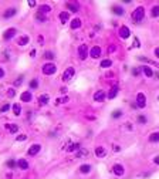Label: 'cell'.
<instances>
[{
  "mask_svg": "<svg viewBox=\"0 0 159 179\" xmlns=\"http://www.w3.org/2000/svg\"><path fill=\"white\" fill-rule=\"evenodd\" d=\"M29 87H30V91H32V90H37L39 88V80L33 78L32 81H30V84H29Z\"/></svg>",
  "mask_w": 159,
  "mask_h": 179,
  "instance_id": "33",
  "label": "cell"
},
{
  "mask_svg": "<svg viewBox=\"0 0 159 179\" xmlns=\"http://www.w3.org/2000/svg\"><path fill=\"white\" fill-rule=\"evenodd\" d=\"M153 76H155V77H156V78L159 80V73H155V74H153Z\"/></svg>",
  "mask_w": 159,
  "mask_h": 179,
  "instance_id": "53",
  "label": "cell"
},
{
  "mask_svg": "<svg viewBox=\"0 0 159 179\" xmlns=\"http://www.w3.org/2000/svg\"><path fill=\"white\" fill-rule=\"evenodd\" d=\"M30 56H32V57H36V50H32V53H30Z\"/></svg>",
  "mask_w": 159,
  "mask_h": 179,
  "instance_id": "50",
  "label": "cell"
},
{
  "mask_svg": "<svg viewBox=\"0 0 159 179\" xmlns=\"http://www.w3.org/2000/svg\"><path fill=\"white\" fill-rule=\"evenodd\" d=\"M153 164H155V165H159V155L153 158Z\"/></svg>",
  "mask_w": 159,
  "mask_h": 179,
  "instance_id": "44",
  "label": "cell"
},
{
  "mask_svg": "<svg viewBox=\"0 0 159 179\" xmlns=\"http://www.w3.org/2000/svg\"><path fill=\"white\" fill-rule=\"evenodd\" d=\"M148 141L151 142V144H156V142H159V132H152V134L149 135Z\"/></svg>",
  "mask_w": 159,
  "mask_h": 179,
  "instance_id": "27",
  "label": "cell"
},
{
  "mask_svg": "<svg viewBox=\"0 0 159 179\" xmlns=\"http://www.w3.org/2000/svg\"><path fill=\"white\" fill-rule=\"evenodd\" d=\"M145 17V7L144 6H138L135 10L132 11V22L134 23H141Z\"/></svg>",
  "mask_w": 159,
  "mask_h": 179,
  "instance_id": "1",
  "label": "cell"
},
{
  "mask_svg": "<svg viewBox=\"0 0 159 179\" xmlns=\"http://www.w3.org/2000/svg\"><path fill=\"white\" fill-rule=\"evenodd\" d=\"M141 71H142V68L141 67L132 68V76H134V77H138V76H141Z\"/></svg>",
  "mask_w": 159,
  "mask_h": 179,
  "instance_id": "39",
  "label": "cell"
},
{
  "mask_svg": "<svg viewBox=\"0 0 159 179\" xmlns=\"http://www.w3.org/2000/svg\"><path fill=\"white\" fill-rule=\"evenodd\" d=\"M6 166H7V168H16V166H17V161H14V159H9V161H7V162H6Z\"/></svg>",
  "mask_w": 159,
  "mask_h": 179,
  "instance_id": "37",
  "label": "cell"
},
{
  "mask_svg": "<svg viewBox=\"0 0 159 179\" xmlns=\"http://www.w3.org/2000/svg\"><path fill=\"white\" fill-rule=\"evenodd\" d=\"M99 66H101V68H109V67H112V60H109V58H106V60H102Z\"/></svg>",
  "mask_w": 159,
  "mask_h": 179,
  "instance_id": "30",
  "label": "cell"
},
{
  "mask_svg": "<svg viewBox=\"0 0 159 179\" xmlns=\"http://www.w3.org/2000/svg\"><path fill=\"white\" fill-rule=\"evenodd\" d=\"M122 114H124V112L121 111V110H115V111H112L111 117H112V120H118V118L122 117Z\"/></svg>",
  "mask_w": 159,
  "mask_h": 179,
  "instance_id": "35",
  "label": "cell"
},
{
  "mask_svg": "<svg viewBox=\"0 0 159 179\" xmlns=\"http://www.w3.org/2000/svg\"><path fill=\"white\" fill-rule=\"evenodd\" d=\"M88 56H90V48H88V45L81 44L80 47H78V57H80V60L84 61V60H87V57Z\"/></svg>",
  "mask_w": 159,
  "mask_h": 179,
  "instance_id": "3",
  "label": "cell"
},
{
  "mask_svg": "<svg viewBox=\"0 0 159 179\" xmlns=\"http://www.w3.org/2000/svg\"><path fill=\"white\" fill-rule=\"evenodd\" d=\"M101 54H102V48H101L99 45L91 47V50H90V57H91V58H99Z\"/></svg>",
  "mask_w": 159,
  "mask_h": 179,
  "instance_id": "6",
  "label": "cell"
},
{
  "mask_svg": "<svg viewBox=\"0 0 159 179\" xmlns=\"http://www.w3.org/2000/svg\"><path fill=\"white\" fill-rule=\"evenodd\" d=\"M78 149H81V144L80 142H74V144H70L67 146V152H75Z\"/></svg>",
  "mask_w": 159,
  "mask_h": 179,
  "instance_id": "24",
  "label": "cell"
},
{
  "mask_svg": "<svg viewBox=\"0 0 159 179\" xmlns=\"http://www.w3.org/2000/svg\"><path fill=\"white\" fill-rule=\"evenodd\" d=\"M39 43H40V44H43V43H44V40H43V36H39Z\"/></svg>",
  "mask_w": 159,
  "mask_h": 179,
  "instance_id": "48",
  "label": "cell"
},
{
  "mask_svg": "<svg viewBox=\"0 0 159 179\" xmlns=\"http://www.w3.org/2000/svg\"><path fill=\"white\" fill-rule=\"evenodd\" d=\"M17 166H19L21 171H27V169H29V162H27V159L20 158V159L17 161Z\"/></svg>",
  "mask_w": 159,
  "mask_h": 179,
  "instance_id": "20",
  "label": "cell"
},
{
  "mask_svg": "<svg viewBox=\"0 0 159 179\" xmlns=\"http://www.w3.org/2000/svg\"><path fill=\"white\" fill-rule=\"evenodd\" d=\"M48 101H50V95H48V94H41V95L39 97V102H40V105H47V104H48Z\"/></svg>",
  "mask_w": 159,
  "mask_h": 179,
  "instance_id": "26",
  "label": "cell"
},
{
  "mask_svg": "<svg viewBox=\"0 0 159 179\" xmlns=\"http://www.w3.org/2000/svg\"><path fill=\"white\" fill-rule=\"evenodd\" d=\"M106 155V149L104 146H97L95 148V157L97 158H104Z\"/></svg>",
  "mask_w": 159,
  "mask_h": 179,
  "instance_id": "21",
  "label": "cell"
},
{
  "mask_svg": "<svg viewBox=\"0 0 159 179\" xmlns=\"http://www.w3.org/2000/svg\"><path fill=\"white\" fill-rule=\"evenodd\" d=\"M155 57H156V58H159V47H156V48H155Z\"/></svg>",
  "mask_w": 159,
  "mask_h": 179,
  "instance_id": "46",
  "label": "cell"
},
{
  "mask_svg": "<svg viewBox=\"0 0 159 179\" xmlns=\"http://www.w3.org/2000/svg\"><path fill=\"white\" fill-rule=\"evenodd\" d=\"M41 71L44 76H53L57 73V66L54 63H46L41 67Z\"/></svg>",
  "mask_w": 159,
  "mask_h": 179,
  "instance_id": "2",
  "label": "cell"
},
{
  "mask_svg": "<svg viewBox=\"0 0 159 179\" xmlns=\"http://www.w3.org/2000/svg\"><path fill=\"white\" fill-rule=\"evenodd\" d=\"M4 127H6V129H7L9 132H11V134L19 132V125H16V124H6Z\"/></svg>",
  "mask_w": 159,
  "mask_h": 179,
  "instance_id": "25",
  "label": "cell"
},
{
  "mask_svg": "<svg viewBox=\"0 0 159 179\" xmlns=\"http://www.w3.org/2000/svg\"><path fill=\"white\" fill-rule=\"evenodd\" d=\"M141 68H142V73H144L145 77H148V78H152V77H153L155 73H153V70L149 67V66H142Z\"/></svg>",
  "mask_w": 159,
  "mask_h": 179,
  "instance_id": "17",
  "label": "cell"
},
{
  "mask_svg": "<svg viewBox=\"0 0 159 179\" xmlns=\"http://www.w3.org/2000/svg\"><path fill=\"white\" fill-rule=\"evenodd\" d=\"M11 108H13V114H14L16 117H19V115L21 114V105L19 104V102L13 104V105H11Z\"/></svg>",
  "mask_w": 159,
  "mask_h": 179,
  "instance_id": "28",
  "label": "cell"
},
{
  "mask_svg": "<svg viewBox=\"0 0 159 179\" xmlns=\"http://www.w3.org/2000/svg\"><path fill=\"white\" fill-rule=\"evenodd\" d=\"M67 101H68V97H64L63 100H61V102H67Z\"/></svg>",
  "mask_w": 159,
  "mask_h": 179,
  "instance_id": "51",
  "label": "cell"
},
{
  "mask_svg": "<svg viewBox=\"0 0 159 179\" xmlns=\"http://www.w3.org/2000/svg\"><path fill=\"white\" fill-rule=\"evenodd\" d=\"M87 155H88V151H87V149H83V148H81V149L77 151V157L78 158H84V157H87Z\"/></svg>",
  "mask_w": 159,
  "mask_h": 179,
  "instance_id": "38",
  "label": "cell"
},
{
  "mask_svg": "<svg viewBox=\"0 0 159 179\" xmlns=\"http://www.w3.org/2000/svg\"><path fill=\"white\" fill-rule=\"evenodd\" d=\"M106 98V94L105 91H102V90H98L95 91V94H94V101L95 102H104Z\"/></svg>",
  "mask_w": 159,
  "mask_h": 179,
  "instance_id": "10",
  "label": "cell"
},
{
  "mask_svg": "<svg viewBox=\"0 0 159 179\" xmlns=\"http://www.w3.org/2000/svg\"><path fill=\"white\" fill-rule=\"evenodd\" d=\"M29 41H30V37H29V36H21L17 43H19V45H27Z\"/></svg>",
  "mask_w": 159,
  "mask_h": 179,
  "instance_id": "29",
  "label": "cell"
},
{
  "mask_svg": "<svg viewBox=\"0 0 159 179\" xmlns=\"http://www.w3.org/2000/svg\"><path fill=\"white\" fill-rule=\"evenodd\" d=\"M7 95H9L10 98H13V97L16 95V91H14V90H13V88H10V90H9V91H7Z\"/></svg>",
  "mask_w": 159,
  "mask_h": 179,
  "instance_id": "43",
  "label": "cell"
},
{
  "mask_svg": "<svg viewBox=\"0 0 159 179\" xmlns=\"http://www.w3.org/2000/svg\"><path fill=\"white\" fill-rule=\"evenodd\" d=\"M10 108H11L10 104H4V105H3V107L0 108V112H7L9 110H10Z\"/></svg>",
  "mask_w": 159,
  "mask_h": 179,
  "instance_id": "40",
  "label": "cell"
},
{
  "mask_svg": "<svg viewBox=\"0 0 159 179\" xmlns=\"http://www.w3.org/2000/svg\"><path fill=\"white\" fill-rule=\"evenodd\" d=\"M43 57L46 58V60H54L55 58V54H54L53 51H50V50H47V51H44V54Z\"/></svg>",
  "mask_w": 159,
  "mask_h": 179,
  "instance_id": "31",
  "label": "cell"
},
{
  "mask_svg": "<svg viewBox=\"0 0 159 179\" xmlns=\"http://www.w3.org/2000/svg\"><path fill=\"white\" fill-rule=\"evenodd\" d=\"M3 77H4V70L0 67V78H3Z\"/></svg>",
  "mask_w": 159,
  "mask_h": 179,
  "instance_id": "47",
  "label": "cell"
},
{
  "mask_svg": "<svg viewBox=\"0 0 159 179\" xmlns=\"http://www.w3.org/2000/svg\"><path fill=\"white\" fill-rule=\"evenodd\" d=\"M81 24H83L81 19L75 17V19H73L71 23H70V29H71V30H77V29H80V27H81Z\"/></svg>",
  "mask_w": 159,
  "mask_h": 179,
  "instance_id": "16",
  "label": "cell"
},
{
  "mask_svg": "<svg viewBox=\"0 0 159 179\" xmlns=\"http://www.w3.org/2000/svg\"><path fill=\"white\" fill-rule=\"evenodd\" d=\"M118 34H119V37H121V38L127 40L128 37L131 36V30H129V27H127V26H121V27H119V30H118Z\"/></svg>",
  "mask_w": 159,
  "mask_h": 179,
  "instance_id": "8",
  "label": "cell"
},
{
  "mask_svg": "<svg viewBox=\"0 0 159 179\" xmlns=\"http://www.w3.org/2000/svg\"><path fill=\"white\" fill-rule=\"evenodd\" d=\"M118 91H119V88H118V85H114L112 88L109 90V92H108V95H106V98H108V100H114V98H117Z\"/></svg>",
  "mask_w": 159,
  "mask_h": 179,
  "instance_id": "18",
  "label": "cell"
},
{
  "mask_svg": "<svg viewBox=\"0 0 159 179\" xmlns=\"http://www.w3.org/2000/svg\"><path fill=\"white\" fill-rule=\"evenodd\" d=\"M158 101H159V95H158Z\"/></svg>",
  "mask_w": 159,
  "mask_h": 179,
  "instance_id": "54",
  "label": "cell"
},
{
  "mask_svg": "<svg viewBox=\"0 0 159 179\" xmlns=\"http://www.w3.org/2000/svg\"><path fill=\"white\" fill-rule=\"evenodd\" d=\"M20 100L23 101V102H32L33 101V94L32 91L29 90V91H23L20 95Z\"/></svg>",
  "mask_w": 159,
  "mask_h": 179,
  "instance_id": "13",
  "label": "cell"
},
{
  "mask_svg": "<svg viewBox=\"0 0 159 179\" xmlns=\"http://www.w3.org/2000/svg\"><path fill=\"white\" fill-rule=\"evenodd\" d=\"M112 172H114L115 176H122V175L125 173V168H124V165H121V164H115V165L112 166Z\"/></svg>",
  "mask_w": 159,
  "mask_h": 179,
  "instance_id": "9",
  "label": "cell"
},
{
  "mask_svg": "<svg viewBox=\"0 0 159 179\" xmlns=\"http://www.w3.org/2000/svg\"><path fill=\"white\" fill-rule=\"evenodd\" d=\"M40 151H41V145H40V144H33V145L29 148L27 154H29L30 157H36V155H37Z\"/></svg>",
  "mask_w": 159,
  "mask_h": 179,
  "instance_id": "11",
  "label": "cell"
},
{
  "mask_svg": "<svg viewBox=\"0 0 159 179\" xmlns=\"http://www.w3.org/2000/svg\"><path fill=\"white\" fill-rule=\"evenodd\" d=\"M74 74H75L74 67L65 68V71H64V74H63V81H64V83H68V81H71V80H73V77H74Z\"/></svg>",
  "mask_w": 159,
  "mask_h": 179,
  "instance_id": "5",
  "label": "cell"
},
{
  "mask_svg": "<svg viewBox=\"0 0 159 179\" xmlns=\"http://www.w3.org/2000/svg\"><path fill=\"white\" fill-rule=\"evenodd\" d=\"M23 80H24V76H20L19 78L16 80V81H14V87H19V85H20L21 83H23Z\"/></svg>",
  "mask_w": 159,
  "mask_h": 179,
  "instance_id": "42",
  "label": "cell"
},
{
  "mask_svg": "<svg viewBox=\"0 0 159 179\" xmlns=\"http://www.w3.org/2000/svg\"><path fill=\"white\" fill-rule=\"evenodd\" d=\"M50 11H51V6H50V4H40V6H39V11H37V13H41V14H44V16H46V14H48Z\"/></svg>",
  "mask_w": 159,
  "mask_h": 179,
  "instance_id": "19",
  "label": "cell"
},
{
  "mask_svg": "<svg viewBox=\"0 0 159 179\" xmlns=\"http://www.w3.org/2000/svg\"><path fill=\"white\" fill-rule=\"evenodd\" d=\"M134 47H141V45H139V40H138V38H135V41H134Z\"/></svg>",
  "mask_w": 159,
  "mask_h": 179,
  "instance_id": "45",
  "label": "cell"
},
{
  "mask_svg": "<svg viewBox=\"0 0 159 179\" xmlns=\"http://www.w3.org/2000/svg\"><path fill=\"white\" fill-rule=\"evenodd\" d=\"M80 173H83V175H87V173H90L91 171H92V166H91V164H83V165H80Z\"/></svg>",
  "mask_w": 159,
  "mask_h": 179,
  "instance_id": "14",
  "label": "cell"
},
{
  "mask_svg": "<svg viewBox=\"0 0 159 179\" xmlns=\"http://www.w3.org/2000/svg\"><path fill=\"white\" fill-rule=\"evenodd\" d=\"M16 34H17V30H16L14 27H10V29H7V30L3 33V40L9 41V40H11V38H13Z\"/></svg>",
  "mask_w": 159,
  "mask_h": 179,
  "instance_id": "7",
  "label": "cell"
},
{
  "mask_svg": "<svg viewBox=\"0 0 159 179\" xmlns=\"http://www.w3.org/2000/svg\"><path fill=\"white\" fill-rule=\"evenodd\" d=\"M58 17H60V22L63 23V24H65V23H68V20H70V13L68 11H61L58 14Z\"/></svg>",
  "mask_w": 159,
  "mask_h": 179,
  "instance_id": "22",
  "label": "cell"
},
{
  "mask_svg": "<svg viewBox=\"0 0 159 179\" xmlns=\"http://www.w3.org/2000/svg\"><path fill=\"white\" fill-rule=\"evenodd\" d=\"M137 122L141 124V125H145V124L148 122V118H146L145 115H138V117H137Z\"/></svg>",
  "mask_w": 159,
  "mask_h": 179,
  "instance_id": "34",
  "label": "cell"
},
{
  "mask_svg": "<svg viewBox=\"0 0 159 179\" xmlns=\"http://www.w3.org/2000/svg\"><path fill=\"white\" fill-rule=\"evenodd\" d=\"M119 149H121V148H119V146H118V145H115V146H114V151H119Z\"/></svg>",
  "mask_w": 159,
  "mask_h": 179,
  "instance_id": "52",
  "label": "cell"
},
{
  "mask_svg": "<svg viewBox=\"0 0 159 179\" xmlns=\"http://www.w3.org/2000/svg\"><path fill=\"white\" fill-rule=\"evenodd\" d=\"M137 107L139 110H144L146 107V95L144 92H138L137 94Z\"/></svg>",
  "mask_w": 159,
  "mask_h": 179,
  "instance_id": "4",
  "label": "cell"
},
{
  "mask_svg": "<svg viewBox=\"0 0 159 179\" xmlns=\"http://www.w3.org/2000/svg\"><path fill=\"white\" fill-rule=\"evenodd\" d=\"M16 14H17V9H16V7H9L7 10L3 13V17H4V19H10V17L16 16Z\"/></svg>",
  "mask_w": 159,
  "mask_h": 179,
  "instance_id": "15",
  "label": "cell"
},
{
  "mask_svg": "<svg viewBox=\"0 0 159 179\" xmlns=\"http://www.w3.org/2000/svg\"><path fill=\"white\" fill-rule=\"evenodd\" d=\"M151 17H153V19L159 17V6H153L151 9Z\"/></svg>",
  "mask_w": 159,
  "mask_h": 179,
  "instance_id": "32",
  "label": "cell"
},
{
  "mask_svg": "<svg viewBox=\"0 0 159 179\" xmlns=\"http://www.w3.org/2000/svg\"><path fill=\"white\" fill-rule=\"evenodd\" d=\"M36 20L40 23H46L47 22V17H46L44 14H41V13H37V14H36Z\"/></svg>",
  "mask_w": 159,
  "mask_h": 179,
  "instance_id": "36",
  "label": "cell"
},
{
  "mask_svg": "<svg viewBox=\"0 0 159 179\" xmlns=\"http://www.w3.org/2000/svg\"><path fill=\"white\" fill-rule=\"evenodd\" d=\"M29 6H30V7H34V6H36V1H29Z\"/></svg>",
  "mask_w": 159,
  "mask_h": 179,
  "instance_id": "49",
  "label": "cell"
},
{
  "mask_svg": "<svg viewBox=\"0 0 159 179\" xmlns=\"http://www.w3.org/2000/svg\"><path fill=\"white\" fill-rule=\"evenodd\" d=\"M65 6H67L68 13H70V11H71V13H78V11H80V7L77 6V3H67Z\"/></svg>",
  "mask_w": 159,
  "mask_h": 179,
  "instance_id": "23",
  "label": "cell"
},
{
  "mask_svg": "<svg viewBox=\"0 0 159 179\" xmlns=\"http://www.w3.org/2000/svg\"><path fill=\"white\" fill-rule=\"evenodd\" d=\"M111 10H112V13H114L115 16H118V17H121V16L125 14V9H124L121 4H114V6L111 7Z\"/></svg>",
  "mask_w": 159,
  "mask_h": 179,
  "instance_id": "12",
  "label": "cell"
},
{
  "mask_svg": "<svg viewBox=\"0 0 159 179\" xmlns=\"http://www.w3.org/2000/svg\"><path fill=\"white\" fill-rule=\"evenodd\" d=\"M26 139H27V135H26V134H20L19 136H17V138H16V141H17V142H21V141H26Z\"/></svg>",
  "mask_w": 159,
  "mask_h": 179,
  "instance_id": "41",
  "label": "cell"
}]
</instances>
